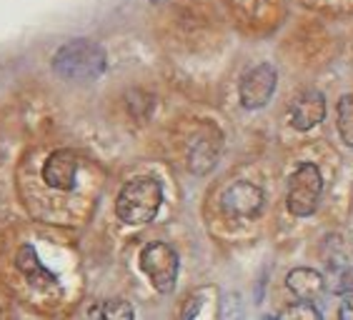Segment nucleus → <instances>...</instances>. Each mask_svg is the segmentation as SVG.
<instances>
[{"label":"nucleus","instance_id":"obj_14","mask_svg":"<svg viewBox=\"0 0 353 320\" xmlns=\"http://www.w3.org/2000/svg\"><path fill=\"white\" fill-rule=\"evenodd\" d=\"M273 320H323V315L319 313V308L308 303V300H301L296 306L283 308Z\"/></svg>","mask_w":353,"mask_h":320},{"label":"nucleus","instance_id":"obj_8","mask_svg":"<svg viewBox=\"0 0 353 320\" xmlns=\"http://www.w3.org/2000/svg\"><path fill=\"white\" fill-rule=\"evenodd\" d=\"M78 178V158L73 150H55L43 165V180L53 191H73Z\"/></svg>","mask_w":353,"mask_h":320},{"label":"nucleus","instance_id":"obj_12","mask_svg":"<svg viewBox=\"0 0 353 320\" xmlns=\"http://www.w3.org/2000/svg\"><path fill=\"white\" fill-rule=\"evenodd\" d=\"M88 320H136V313H133V306L128 300L108 298L90 308Z\"/></svg>","mask_w":353,"mask_h":320},{"label":"nucleus","instance_id":"obj_3","mask_svg":"<svg viewBox=\"0 0 353 320\" xmlns=\"http://www.w3.org/2000/svg\"><path fill=\"white\" fill-rule=\"evenodd\" d=\"M321 193H323V175H321L319 165L301 163L288 178V195H285L288 213L296 218L313 215L321 203Z\"/></svg>","mask_w":353,"mask_h":320},{"label":"nucleus","instance_id":"obj_15","mask_svg":"<svg viewBox=\"0 0 353 320\" xmlns=\"http://www.w3.org/2000/svg\"><path fill=\"white\" fill-rule=\"evenodd\" d=\"M221 320H243V306L236 293H228L221 300Z\"/></svg>","mask_w":353,"mask_h":320},{"label":"nucleus","instance_id":"obj_4","mask_svg":"<svg viewBox=\"0 0 353 320\" xmlns=\"http://www.w3.org/2000/svg\"><path fill=\"white\" fill-rule=\"evenodd\" d=\"M138 263H141V270L145 273V278L150 280V286L156 288L158 293H170L176 288L181 260L168 243H161V240L148 243L141 250Z\"/></svg>","mask_w":353,"mask_h":320},{"label":"nucleus","instance_id":"obj_7","mask_svg":"<svg viewBox=\"0 0 353 320\" xmlns=\"http://www.w3.org/2000/svg\"><path fill=\"white\" fill-rule=\"evenodd\" d=\"M323 118H326V96L321 90H303L301 96L293 98L288 108V123L301 133L316 128Z\"/></svg>","mask_w":353,"mask_h":320},{"label":"nucleus","instance_id":"obj_1","mask_svg":"<svg viewBox=\"0 0 353 320\" xmlns=\"http://www.w3.org/2000/svg\"><path fill=\"white\" fill-rule=\"evenodd\" d=\"M50 65H53L55 75H61L63 81L90 83L105 73L108 58H105V50L95 41L75 38V41L63 43L61 48L55 50Z\"/></svg>","mask_w":353,"mask_h":320},{"label":"nucleus","instance_id":"obj_13","mask_svg":"<svg viewBox=\"0 0 353 320\" xmlns=\"http://www.w3.org/2000/svg\"><path fill=\"white\" fill-rule=\"evenodd\" d=\"M336 123H339V133H341V140L353 148V96H343L339 100V118H336Z\"/></svg>","mask_w":353,"mask_h":320},{"label":"nucleus","instance_id":"obj_10","mask_svg":"<svg viewBox=\"0 0 353 320\" xmlns=\"http://www.w3.org/2000/svg\"><path fill=\"white\" fill-rule=\"evenodd\" d=\"M15 266H18V270H21L23 275L28 278V283H33L35 288H53V286H58L55 275L41 263V258H38V253H35L33 246H23L21 248L18 258H15Z\"/></svg>","mask_w":353,"mask_h":320},{"label":"nucleus","instance_id":"obj_11","mask_svg":"<svg viewBox=\"0 0 353 320\" xmlns=\"http://www.w3.org/2000/svg\"><path fill=\"white\" fill-rule=\"evenodd\" d=\"M285 286L293 295H299L301 300H313L323 293V275L313 268H293L288 275H285Z\"/></svg>","mask_w":353,"mask_h":320},{"label":"nucleus","instance_id":"obj_17","mask_svg":"<svg viewBox=\"0 0 353 320\" xmlns=\"http://www.w3.org/2000/svg\"><path fill=\"white\" fill-rule=\"evenodd\" d=\"M339 320H353V295H348L339 308Z\"/></svg>","mask_w":353,"mask_h":320},{"label":"nucleus","instance_id":"obj_6","mask_svg":"<svg viewBox=\"0 0 353 320\" xmlns=\"http://www.w3.org/2000/svg\"><path fill=\"white\" fill-rule=\"evenodd\" d=\"M265 195L256 183L236 180L221 195V208L231 218H256L263 211Z\"/></svg>","mask_w":353,"mask_h":320},{"label":"nucleus","instance_id":"obj_9","mask_svg":"<svg viewBox=\"0 0 353 320\" xmlns=\"http://www.w3.org/2000/svg\"><path fill=\"white\" fill-rule=\"evenodd\" d=\"M218 156H221V136H218L216 130L201 133L188 150L190 171L196 173V175H203V173H208L216 165Z\"/></svg>","mask_w":353,"mask_h":320},{"label":"nucleus","instance_id":"obj_2","mask_svg":"<svg viewBox=\"0 0 353 320\" xmlns=\"http://www.w3.org/2000/svg\"><path fill=\"white\" fill-rule=\"evenodd\" d=\"M163 205V185L156 178L138 175L123 185L116 198V215L125 225H145Z\"/></svg>","mask_w":353,"mask_h":320},{"label":"nucleus","instance_id":"obj_5","mask_svg":"<svg viewBox=\"0 0 353 320\" xmlns=\"http://www.w3.org/2000/svg\"><path fill=\"white\" fill-rule=\"evenodd\" d=\"M276 83H279V73L271 63H261L256 68H251L243 75L241 81V88H238V98H241V105L245 110H261L268 105V100L273 98V90H276Z\"/></svg>","mask_w":353,"mask_h":320},{"label":"nucleus","instance_id":"obj_16","mask_svg":"<svg viewBox=\"0 0 353 320\" xmlns=\"http://www.w3.org/2000/svg\"><path fill=\"white\" fill-rule=\"evenodd\" d=\"M336 293H341V295H353V266L346 268V270L341 273L339 286H336Z\"/></svg>","mask_w":353,"mask_h":320},{"label":"nucleus","instance_id":"obj_18","mask_svg":"<svg viewBox=\"0 0 353 320\" xmlns=\"http://www.w3.org/2000/svg\"><path fill=\"white\" fill-rule=\"evenodd\" d=\"M201 310V300H198V295H193V298L185 303V310H183V320H190L193 315Z\"/></svg>","mask_w":353,"mask_h":320}]
</instances>
